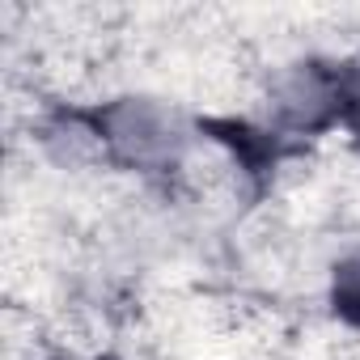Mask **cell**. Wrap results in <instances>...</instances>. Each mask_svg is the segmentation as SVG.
I'll list each match as a JSON object with an SVG mask.
<instances>
[{
  "label": "cell",
  "mask_w": 360,
  "mask_h": 360,
  "mask_svg": "<svg viewBox=\"0 0 360 360\" xmlns=\"http://www.w3.org/2000/svg\"><path fill=\"white\" fill-rule=\"evenodd\" d=\"M343 301H347V309L360 314V263L347 267V276H343Z\"/></svg>",
  "instance_id": "cell-1"
}]
</instances>
